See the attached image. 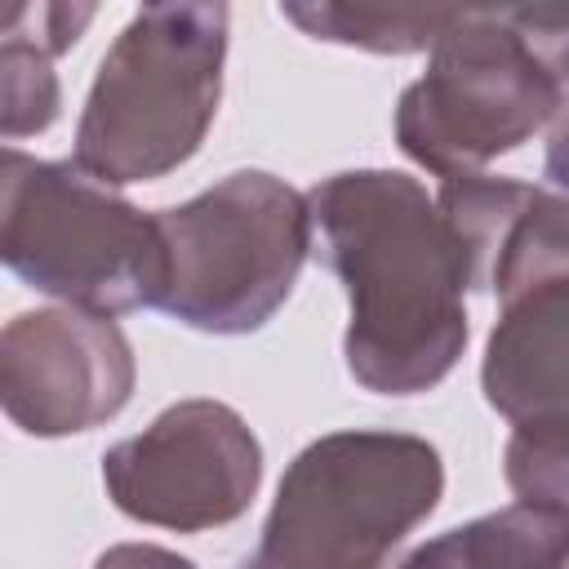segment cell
<instances>
[{
	"label": "cell",
	"instance_id": "cell-10",
	"mask_svg": "<svg viewBox=\"0 0 569 569\" xmlns=\"http://www.w3.org/2000/svg\"><path fill=\"white\" fill-rule=\"evenodd\" d=\"M396 569H569V511L511 502L418 542Z\"/></svg>",
	"mask_w": 569,
	"mask_h": 569
},
{
	"label": "cell",
	"instance_id": "cell-9",
	"mask_svg": "<svg viewBox=\"0 0 569 569\" xmlns=\"http://www.w3.org/2000/svg\"><path fill=\"white\" fill-rule=\"evenodd\" d=\"M489 409L516 422H569V276L502 302L480 360Z\"/></svg>",
	"mask_w": 569,
	"mask_h": 569
},
{
	"label": "cell",
	"instance_id": "cell-17",
	"mask_svg": "<svg viewBox=\"0 0 569 569\" xmlns=\"http://www.w3.org/2000/svg\"><path fill=\"white\" fill-rule=\"evenodd\" d=\"M542 187L569 196V102L547 124V156H542Z\"/></svg>",
	"mask_w": 569,
	"mask_h": 569
},
{
	"label": "cell",
	"instance_id": "cell-8",
	"mask_svg": "<svg viewBox=\"0 0 569 569\" xmlns=\"http://www.w3.org/2000/svg\"><path fill=\"white\" fill-rule=\"evenodd\" d=\"M138 382L133 347L111 316L22 311L0 333V405L27 436L58 440L111 422Z\"/></svg>",
	"mask_w": 569,
	"mask_h": 569
},
{
	"label": "cell",
	"instance_id": "cell-15",
	"mask_svg": "<svg viewBox=\"0 0 569 569\" xmlns=\"http://www.w3.org/2000/svg\"><path fill=\"white\" fill-rule=\"evenodd\" d=\"M507 22L569 89V4H502Z\"/></svg>",
	"mask_w": 569,
	"mask_h": 569
},
{
	"label": "cell",
	"instance_id": "cell-5",
	"mask_svg": "<svg viewBox=\"0 0 569 569\" xmlns=\"http://www.w3.org/2000/svg\"><path fill=\"white\" fill-rule=\"evenodd\" d=\"M156 222L169 249L160 311L218 338L262 329L289 302L316 244L307 196L267 169H236L156 209Z\"/></svg>",
	"mask_w": 569,
	"mask_h": 569
},
{
	"label": "cell",
	"instance_id": "cell-4",
	"mask_svg": "<svg viewBox=\"0 0 569 569\" xmlns=\"http://www.w3.org/2000/svg\"><path fill=\"white\" fill-rule=\"evenodd\" d=\"M0 258L36 293L93 316L160 307L169 284L156 209L142 213L76 160L18 147L0 151Z\"/></svg>",
	"mask_w": 569,
	"mask_h": 569
},
{
	"label": "cell",
	"instance_id": "cell-11",
	"mask_svg": "<svg viewBox=\"0 0 569 569\" xmlns=\"http://www.w3.org/2000/svg\"><path fill=\"white\" fill-rule=\"evenodd\" d=\"M462 9H405V4H280V18L325 44H351L365 53H422Z\"/></svg>",
	"mask_w": 569,
	"mask_h": 569
},
{
	"label": "cell",
	"instance_id": "cell-16",
	"mask_svg": "<svg viewBox=\"0 0 569 569\" xmlns=\"http://www.w3.org/2000/svg\"><path fill=\"white\" fill-rule=\"evenodd\" d=\"M93 569H196V565L156 542H116L93 560Z\"/></svg>",
	"mask_w": 569,
	"mask_h": 569
},
{
	"label": "cell",
	"instance_id": "cell-14",
	"mask_svg": "<svg viewBox=\"0 0 569 569\" xmlns=\"http://www.w3.org/2000/svg\"><path fill=\"white\" fill-rule=\"evenodd\" d=\"M502 476L516 502L569 511V422H516L502 449Z\"/></svg>",
	"mask_w": 569,
	"mask_h": 569
},
{
	"label": "cell",
	"instance_id": "cell-2",
	"mask_svg": "<svg viewBox=\"0 0 569 569\" xmlns=\"http://www.w3.org/2000/svg\"><path fill=\"white\" fill-rule=\"evenodd\" d=\"M231 9L218 0L142 4L98 62L71 160L107 182H156L187 164L222 98Z\"/></svg>",
	"mask_w": 569,
	"mask_h": 569
},
{
	"label": "cell",
	"instance_id": "cell-1",
	"mask_svg": "<svg viewBox=\"0 0 569 569\" xmlns=\"http://www.w3.org/2000/svg\"><path fill=\"white\" fill-rule=\"evenodd\" d=\"M311 253L347 289V373L373 396L440 387L467 351L476 271L436 196L400 169H347L307 191Z\"/></svg>",
	"mask_w": 569,
	"mask_h": 569
},
{
	"label": "cell",
	"instance_id": "cell-6",
	"mask_svg": "<svg viewBox=\"0 0 569 569\" xmlns=\"http://www.w3.org/2000/svg\"><path fill=\"white\" fill-rule=\"evenodd\" d=\"M560 107L565 84L507 13L462 9L396 102V147L445 182L525 147Z\"/></svg>",
	"mask_w": 569,
	"mask_h": 569
},
{
	"label": "cell",
	"instance_id": "cell-13",
	"mask_svg": "<svg viewBox=\"0 0 569 569\" xmlns=\"http://www.w3.org/2000/svg\"><path fill=\"white\" fill-rule=\"evenodd\" d=\"M62 111L53 53L18 27L0 22V133L13 147L27 133H44Z\"/></svg>",
	"mask_w": 569,
	"mask_h": 569
},
{
	"label": "cell",
	"instance_id": "cell-12",
	"mask_svg": "<svg viewBox=\"0 0 569 569\" xmlns=\"http://www.w3.org/2000/svg\"><path fill=\"white\" fill-rule=\"evenodd\" d=\"M569 276V196L529 182L516 218L507 222V236L489 267V289L507 302L542 280Z\"/></svg>",
	"mask_w": 569,
	"mask_h": 569
},
{
	"label": "cell",
	"instance_id": "cell-3",
	"mask_svg": "<svg viewBox=\"0 0 569 569\" xmlns=\"http://www.w3.org/2000/svg\"><path fill=\"white\" fill-rule=\"evenodd\" d=\"M440 449L409 431H329L280 476L258 551L240 569H387L440 507Z\"/></svg>",
	"mask_w": 569,
	"mask_h": 569
},
{
	"label": "cell",
	"instance_id": "cell-7",
	"mask_svg": "<svg viewBox=\"0 0 569 569\" xmlns=\"http://www.w3.org/2000/svg\"><path fill=\"white\" fill-rule=\"evenodd\" d=\"M116 511L138 525L204 533L249 511L262 485V445L222 400L196 396L156 413L138 436L102 453Z\"/></svg>",
	"mask_w": 569,
	"mask_h": 569
}]
</instances>
